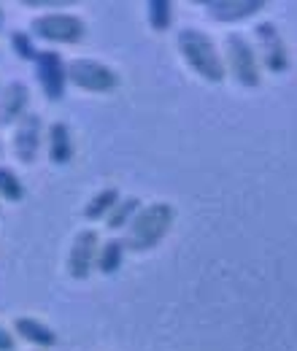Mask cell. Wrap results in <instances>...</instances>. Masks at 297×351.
<instances>
[{"mask_svg": "<svg viewBox=\"0 0 297 351\" xmlns=\"http://www.w3.org/2000/svg\"><path fill=\"white\" fill-rule=\"evenodd\" d=\"M173 221H176L173 203H165V200L146 203V206H141V211L128 224L122 243L132 254H149L168 238Z\"/></svg>", "mask_w": 297, "mask_h": 351, "instance_id": "7a4b0ae2", "label": "cell"}, {"mask_svg": "<svg viewBox=\"0 0 297 351\" xmlns=\"http://www.w3.org/2000/svg\"><path fill=\"white\" fill-rule=\"evenodd\" d=\"M3 152H5V143H3V138H0V160H3Z\"/></svg>", "mask_w": 297, "mask_h": 351, "instance_id": "603a6c76", "label": "cell"}, {"mask_svg": "<svg viewBox=\"0 0 297 351\" xmlns=\"http://www.w3.org/2000/svg\"><path fill=\"white\" fill-rule=\"evenodd\" d=\"M46 157L51 165H71L73 157H76V141H73V132L65 122H51L46 128Z\"/></svg>", "mask_w": 297, "mask_h": 351, "instance_id": "7c38bea8", "label": "cell"}, {"mask_svg": "<svg viewBox=\"0 0 297 351\" xmlns=\"http://www.w3.org/2000/svg\"><path fill=\"white\" fill-rule=\"evenodd\" d=\"M252 38H254L257 57H259V62H262L265 71H270L276 76H281V73L289 71V65H292L289 49H287L281 33H278V27L273 22H259V25H254Z\"/></svg>", "mask_w": 297, "mask_h": 351, "instance_id": "ba28073f", "label": "cell"}, {"mask_svg": "<svg viewBox=\"0 0 297 351\" xmlns=\"http://www.w3.org/2000/svg\"><path fill=\"white\" fill-rule=\"evenodd\" d=\"M176 49L184 60V65L206 84H222L227 79V65H224V54L219 51V46L213 44V38L200 30V27H184L176 36Z\"/></svg>", "mask_w": 297, "mask_h": 351, "instance_id": "6da1fadb", "label": "cell"}, {"mask_svg": "<svg viewBox=\"0 0 297 351\" xmlns=\"http://www.w3.org/2000/svg\"><path fill=\"white\" fill-rule=\"evenodd\" d=\"M36 44L41 41L46 49L54 46H79L86 38V22L76 11H41L27 25Z\"/></svg>", "mask_w": 297, "mask_h": 351, "instance_id": "3957f363", "label": "cell"}, {"mask_svg": "<svg viewBox=\"0 0 297 351\" xmlns=\"http://www.w3.org/2000/svg\"><path fill=\"white\" fill-rule=\"evenodd\" d=\"M122 200V192L117 186H100L82 208V217L86 221H106V217L117 208V203Z\"/></svg>", "mask_w": 297, "mask_h": 351, "instance_id": "5bb4252c", "label": "cell"}, {"mask_svg": "<svg viewBox=\"0 0 297 351\" xmlns=\"http://www.w3.org/2000/svg\"><path fill=\"white\" fill-rule=\"evenodd\" d=\"M46 146V128H43V119L38 111H30L14 130L8 135V157L22 165V168H30L41 149Z\"/></svg>", "mask_w": 297, "mask_h": 351, "instance_id": "8992f818", "label": "cell"}, {"mask_svg": "<svg viewBox=\"0 0 297 351\" xmlns=\"http://www.w3.org/2000/svg\"><path fill=\"white\" fill-rule=\"evenodd\" d=\"M33 76L41 89L43 100L60 103L68 89V62L60 57L57 49H41L33 62Z\"/></svg>", "mask_w": 297, "mask_h": 351, "instance_id": "52a82bcc", "label": "cell"}, {"mask_svg": "<svg viewBox=\"0 0 297 351\" xmlns=\"http://www.w3.org/2000/svg\"><path fill=\"white\" fill-rule=\"evenodd\" d=\"M268 3L265 0H209L203 3L206 14L219 25H235V22H246L254 14H259Z\"/></svg>", "mask_w": 297, "mask_h": 351, "instance_id": "8fae6325", "label": "cell"}, {"mask_svg": "<svg viewBox=\"0 0 297 351\" xmlns=\"http://www.w3.org/2000/svg\"><path fill=\"white\" fill-rule=\"evenodd\" d=\"M100 232L95 227H84L73 235L65 257V270L73 281H86L92 270L97 267V254H100Z\"/></svg>", "mask_w": 297, "mask_h": 351, "instance_id": "9c48e42d", "label": "cell"}, {"mask_svg": "<svg viewBox=\"0 0 297 351\" xmlns=\"http://www.w3.org/2000/svg\"><path fill=\"white\" fill-rule=\"evenodd\" d=\"M8 46H11V51L19 57V60H30V62H36V57H38V46H36V38L30 36V30H11L8 33Z\"/></svg>", "mask_w": 297, "mask_h": 351, "instance_id": "d6986e66", "label": "cell"}, {"mask_svg": "<svg viewBox=\"0 0 297 351\" xmlns=\"http://www.w3.org/2000/svg\"><path fill=\"white\" fill-rule=\"evenodd\" d=\"M141 206H143V203H141L138 197H122V200L117 203V208H114V211L106 217V221H103L106 230H108V232L128 230V224L132 221V217L141 211Z\"/></svg>", "mask_w": 297, "mask_h": 351, "instance_id": "2e32d148", "label": "cell"}, {"mask_svg": "<svg viewBox=\"0 0 297 351\" xmlns=\"http://www.w3.org/2000/svg\"><path fill=\"white\" fill-rule=\"evenodd\" d=\"M11 330H14L16 341H25L27 346H33L38 351L51 349L57 343V332L49 324H43L41 319H36V316H16Z\"/></svg>", "mask_w": 297, "mask_h": 351, "instance_id": "4fadbf2b", "label": "cell"}, {"mask_svg": "<svg viewBox=\"0 0 297 351\" xmlns=\"http://www.w3.org/2000/svg\"><path fill=\"white\" fill-rule=\"evenodd\" d=\"M222 54L227 65V76H233L241 87L254 89L262 84V62L257 57L254 44L243 33H227L222 41Z\"/></svg>", "mask_w": 297, "mask_h": 351, "instance_id": "277c9868", "label": "cell"}, {"mask_svg": "<svg viewBox=\"0 0 297 351\" xmlns=\"http://www.w3.org/2000/svg\"><path fill=\"white\" fill-rule=\"evenodd\" d=\"M3 27H5V11H3V3H0V33H3Z\"/></svg>", "mask_w": 297, "mask_h": 351, "instance_id": "7402d4cb", "label": "cell"}, {"mask_svg": "<svg viewBox=\"0 0 297 351\" xmlns=\"http://www.w3.org/2000/svg\"><path fill=\"white\" fill-rule=\"evenodd\" d=\"M22 200H25V184L19 173L11 165L0 162V203H22Z\"/></svg>", "mask_w": 297, "mask_h": 351, "instance_id": "e0dca14e", "label": "cell"}, {"mask_svg": "<svg viewBox=\"0 0 297 351\" xmlns=\"http://www.w3.org/2000/svg\"><path fill=\"white\" fill-rule=\"evenodd\" d=\"M33 351H38V349H33Z\"/></svg>", "mask_w": 297, "mask_h": 351, "instance_id": "d4e9b609", "label": "cell"}, {"mask_svg": "<svg viewBox=\"0 0 297 351\" xmlns=\"http://www.w3.org/2000/svg\"><path fill=\"white\" fill-rule=\"evenodd\" d=\"M125 243H122V238H108L103 246H100V254H97V267L95 270H100L103 276H114L122 263H125Z\"/></svg>", "mask_w": 297, "mask_h": 351, "instance_id": "9a60e30c", "label": "cell"}, {"mask_svg": "<svg viewBox=\"0 0 297 351\" xmlns=\"http://www.w3.org/2000/svg\"><path fill=\"white\" fill-rule=\"evenodd\" d=\"M0 351H16V335L5 324H0Z\"/></svg>", "mask_w": 297, "mask_h": 351, "instance_id": "44dd1931", "label": "cell"}, {"mask_svg": "<svg viewBox=\"0 0 297 351\" xmlns=\"http://www.w3.org/2000/svg\"><path fill=\"white\" fill-rule=\"evenodd\" d=\"M33 103V89L22 79H11L0 87V130H14L27 114Z\"/></svg>", "mask_w": 297, "mask_h": 351, "instance_id": "30bf717a", "label": "cell"}, {"mask_svg": "<svg viewBox=\"0 0 297 351\" xmlns=\"http://www.w3.org/2000/svg\"><path fill=\"white\" fill-rule=\"evenodd\" d=\"M25 8H49V11H65L73 8V0H22Z\"/></svg>", "mask_w": 297, "mask_h": 351, "instance_id": "ffe728a7", "label": "cell"}, {"mask_svg": "<svg viewBox=\"0 0 297 351\" xmlns=\"http://www.w3.org/2000/svg\"><path fill=\"white\" fill-rule=\"evenodd\" d=\"M68 84L86 95H108L119 89L122 79L111 65L95 57H73L68 60Z\"/></svg>", "mask_w": 297, "mask_h": 351, "instance_id": "5b68a950", "label": "cell"}, {"mask_svg": "<svg viewBox=\"0 0 297 351\" xmlns=\"http://www.w3.org/2000/svg\"><path fill=\"white\" fill-rule=\"evenodd\" d=\"M0 217H3V203H0Z\"/></svg>", "mask_w": 297, "mask_h": 351, "instance_id": "cb8c5ba5", "label": "cell"}, {"mask_svg": "<svg viewBox=\"0 0 297 351\" xmlns=\"http://www.w3.org/2000/svg\"><path fill=\"white\" fill-rule=\"evenodd\" d=\"M146 22L154 33H165L173 22V3L170 0H149L146 3Z\"/></svg>", "mask_w": 297, "mask_h": 351, "instance_id": "ac0fdd59", "label": "cell"}]
</instances>
